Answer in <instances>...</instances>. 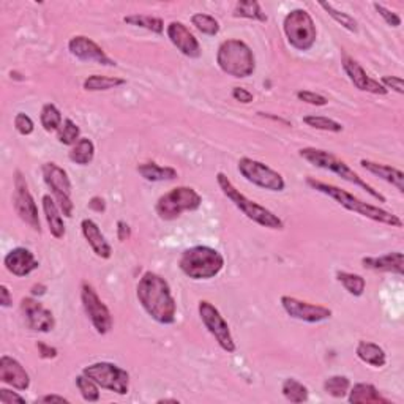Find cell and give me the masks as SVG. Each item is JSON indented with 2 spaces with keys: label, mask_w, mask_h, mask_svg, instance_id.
<instances>
[{
  "label": "cell",
  "mask_w": 404,
  "mask_h": 404,
  "mask_svg": "<svg viewBox=\"0 0 404 404\" xmlns=\"http://www.w3.org/2000/svg\"><path fill=\"white\" fill-rule=\"evenodd\" d=\"M136 296L141 306L158 324L171 325L176 322L177 305L171 286L162 275L145 272L136 286Z\"/></svg>",
  "instance_id": "cell-1"
},
{
  "label": "cell",
  "mask_w": 404,
  "mask_h": 404,
  "mask_svg": "<svg viewBox=\"0 0 404 404\" xmlns=\"http://www.w3.org/2000/svg\"><path fill=\"white\" fill-rule=\"evenodd\" d=\"M306 185L308 187H311L313 190H316L318 193H322L325 196L332 197L333 201H337L346 210L356 211V214H358L360 216L368 218V220L371 221L386 224V226H392V228H398V229L403 228V220L398 215L377 207V205L363 202L362 200H358L357 196L349 193V191L335 187V185L314 181V178H306Z\"/></svg>",
  "instance_id": "cell-2"
},
{
  "label": "cell",
  "mask_w": 404,
  "mask_h": 404,
  "mask_svg": "<svg viewBox=\"0 0 404 404\" xmlns=\"http://www.w3.org/2000/svg\"><path fill=\"white\" fill-rule=\"evenodd\" d=\"M299 155L300 158H304L305 162L316 166V168L330 171L333 172V174H337L338 177H341L343 181L349 182L352 185H357V187H360L362 190L367 191L371 197H374V200L379 201L381 204L387 201L386 196L379 193V191H377L374 187H371L368 182H365L354 169L349 168L348 163L343 162V159L338 158L337 155H333L332 152L316 149V147H305V149L299 150Z\"/></svg>",
  "instance_id": "cell-3"
},
{
  "label": "cell",
  "mask_w": 404,
  "mask_h": 404,
  "mask_svg": "<svg viewBox=\"0 0 404 404\" xmlns=\"http://www.w3.org/2000/svg\"><path fill=\"white\" fill-rule=\"evenodd\" d=\"M178 267L191 280H211L224 268V256L211 247H191L182 253Z\"/></svg>",
  "instance_id": "cell-4"
},
{
  "label": "cell",
  "mask_w": 404,
  "mask_h": 404,
  "mask_svg": "<svg viewBox=\"0 0 404 404\" xmlns=\"http://www.w3.org/2000/svg\"><path fill=\"white\" fill-rule=\"evenodd\" d=\"M216 182L218 187L223 191V195L226 196L228 200L248 218V220H252L256 224H259V226H264L267 229H275V230L285 229V221L281 220L278 215H275L272 210L266 209L264 205L248 200L245 195L240 193V190H237L234 187V183L229 181V177L226 174L218 172Z\"/></svg>",
  "instance_id": "cell-5"
},
{
  "label": "cell",
  "mask_w": 404,
  "mask_h": 404,
  "mask_svg": "<svg viewBox=\"0 0 404 404\" xmlns=\"http://www.w3.org/2000/svg\"><path fill=\"white\" fill-rule=\"evenodd\" d=\"M216 63L223 73L245 79L256 72V57L245 41L229 38L218 48Z\"/></svg>",
  "instance_id": "cell-6"
},
{
  "label": "cell",
  "mask_w": 404,
  "mask_h": 404,
  "mask_svg": "<svg viewBox=\"0 0 404 404\" xmlns=\"http://www.w3.org/2000/svg\"><path fill=\"white\" fill-rule=\"evenodd\" d=\"M202 205V196L191 187H176L159 196L155 204L157 215L164 221H172L183 211H196Z\"/></svg>",
  "instance_id": "cell-7"
},
{
  "label": "cell",
  "mask_w": 404,
  "mask_h": 404,
  "mask_svg": "<svg viewBox=\"0 0 404 404\" xmlns=\"http://www.w3.org/2000/svg\"><path fill=\"white\" fill-rule=\"evenodd\" d=\"M283 30L287 43L297 51H310L316 43V24H314L310 13L304 8L287 13L283 21Z\"/></svg>",
  "instance_id": "cell-8"
},
{
  "label": "cell",
  "mask_w": 404,
  "mask_h": 404,
  "mask_svg": "<svg viewBox=\"0 0 404 404\" xmlns=\"http://www.w3.org/2000/svg\"><path fill=\"white\" fill-rule=\"evenodd\" d=\"M41 174L44 183L48 185V188L51 190V193H53V197L56 200L57 205H59L62 215L72 218L74 210V204L72 200L73 185L68 177V172L60 168L57 163L49 162L41 166Z\"/></svg>",
  "instance_id": "cell-9"
},
{
  "label": "cell",
  "mask_w": 404,
  "mask_h": 404,
  "mask_svg": "<svg viewBox=\"0 0 404 404\" xmlns=\"http://www.w3.org/2000/svg\"><path fill=\"white\" fill-rule=\"evenodd\" d=\"M82 373L91 377L101 389L117 395L130 392V373L111 362H97L82 370Z\"/></svg>",
  "instance_id": "cell-10"
},
{
  "label": "cell",
  "mask_w": 404,
  "mask_h": 404,
  "mask_svg": "<svg viewBox=\"0 0 404 404\" xmlns=\"http://www.w3.org/2000/svg\"><path fill=\"white\" fill-rule=\"evenodd\" d=\"M237 169L242 174V177L245 178L247 182L256 185L262 190L275 191V193H281L286 188V182L283 176L280 174L272 168H268L267 164L258 162V159L243 157L239 159V164H237Z\"/></svg>",
  "instance_id": "cell-11"
},
{
  "label": "cell",
  "mask_w": 404,
  "mask_h": 404,
  "mask_svg": "<svg viewBox=\"0 0 404 404\" xmlns=\"http://www.w3.org/2000/svg\"><path fill=\"white\" fill-rule=\"evenodd\" d=\"M197 311H200V316L205 329L209 330L211 337L215 338V341L218 346L228 354H233L235 352L237 346L234 341L233 333H230L228 320L221 316V313L218 308L210 304L209 300H201L200 305H197Z\"/></svg>",
  "instance_id": "cell-12"
},
{
  "label": "cell",
  "mask_w": 404,
  "mask_h": 404,
  "mask_svg": "<svg viewBox=\"0 0 404 404\" xmlns=\"http://www.w3.org/2000/svg\"><path fill=\"white\" fill-rule=\"evenodd\" d=\"M81 302L84 306L87 318L91 319L93 329L100 335H106L112 329V314L109 311L106 304L103 302L100 296L95 291V287L84 281L81 286Z\"/></svg>",
  "instance_id": "cell-13"
},
{
  "label": "cell",
  "mask_w": 404,
  "mask_h": 404,
  "mask_svg": "<svg viewBox=\"0 0 404 404\" xmlns=\"http://www.w3.org/2000/svg\"><path fill=\"white\" fill-rule=\"evenodd\" d=\"M13 205H15V210L18 216L21 220L30 226L35 233H41V223H40V215H38V207L37 202L32 196L29 185L25 182V177L22 176L21 171L15 172V193H13Z\"/></svg>",
  "instance_id": "cell-14"
},
{
  "label": "cell",
  "mask_w": 404,
  "mask_h": 404,
  "mask_svg": "<svg viewBox=\"0 0 404 404\" xmlns=\"http://www.w3.org/2000/svg\"><path fill=\"white\" fill-rule=\"evenodd\" d=\"M281 306H283V310L287 313V316L308 324L324 322V320H329L333 314L330 308L308 304L291 296L281 297Z\"/></svg>",
  "instance_id": "cell-15"
},
{
  "label": "cell",
  "mask_w": 404,
  "mask_h": 404,
  "mask_svg": "<svg viewBox=\"0 0 404 404\" xmlns=\"http://www.w3.org/2000/svg\"><path fill=\"white\" fill-rule=\"evenodd\" d=\"M70 54L81 62H95L103 67H115L117 63L112 60L101 46H98L92 38L84 35H76L68 41Z\"/></svg>",
  "instance_id": "cell-16"
},
{
  "label": "cell",
  "mask_w": 404,
  "mask_h": 404,
  "mask_svg": "<svg viewBox=\"0 0 404 404\" xmlns=\"http://www.w3.org/2000/svg\"><path fill=\"white\" fill-rule=\"evenodd\" d=\"M21 313L30 330L41 333L54 330L56 319L53 311L43 306V304L38 302L34 297H24L21 300Z\"/></svg>",
  "instance_id": "cell-17"
},
{
  "label": "cell",
  "mask_w": 404,
  "mask_h": 404,
  "mask_svg": "<svg viewBox=\"0 0 404 404\" xmlns=\"http://www.w3.org/2000/svg\"><path fill=\"white\" fill-rule=\"evenodd\" d=\"M166 34H168L169 41L181 51L183 56L190 57V59H197L201 57V44L197 38L191 34L190 29L181 21H172L168 27H166Z\"/></svg>",
  "instance_id": "cell-18"
},
{
  "label": "cell",
  "mask_w": 404,
  "mask_h": 404,
  "mask_svg": "<svg viewBox=\"0 0 404 404\" xmlns=\"http://www.w3.org/2000/svg\"><path fill=\"white\" fill-rule=\"evenodd\" d=\"M341 63H343V68H344L346 74L349 76L351 82L358 89V91L370 92V93H374V95H387L389 93L387 89L384 87L379 81L370 78L360 63H358L356 59H352L351 56L344 54L343 59H341Z\"/></svg>",
  "instance_id": "cell-19"
},
{
  "label": "cell",
  "mask_w": 404,
  "mask_h": 404,
  "mask_svg": "<svg viewBox=\"0 0 404 404\" xmlns=\"http://www.w3.org/2000/svg\"><path fill=\"white\" fill-rule=\"evenodd\" d=\"M4 266L11 275L18 278L27 277L32 272H35L40 267V262L37 261L35 254L27 248L18 247L13 248L10 253H6L4 258Z\"/></svg>",
  "instance_id": "cell-20"
},
{
  "label": "cell",
  "mask_w": 404,
  "mask_h": 404,
  "mask_svg": "<svg viewBox=\"0 0 404 404\" xmlns=\"http://www.w3.org/2000/svg\"><path fill=\"white\" fill-rule=\"evenodd\" d=\"M0 381L16 390H29L30 376L16 358L10 356L0 357Z\"/></svg>",
  "instance_id": "cell-21"
},
{
  "label": "cell",
  "mask_w": 404,
  "mask_h": 404,
  "mask_svg": "<svg viewBox=\"0 0 404 404\" xmlns=\"http://www.w3.org/2000/svg\"><path fill=\"white\" fill-rule=\"evenodd\" d=\"M81 230L84 239L87 240L89 245L93 249V253L101 259H109L112 256V247L111 243L106 240L105 234L101 233V229L97 223L91 218H86V220L81 221Z\"/></svg>",
  "instance_id": "cell-22"
},
{
  "label": "cell",
  "mask_w": 404,
  "mask_h": 404,
  "mask_svg": "<svg viewBox=\"0 0 404 404\" xmlns=\"http://www.w3.org/2000/svg\"><path fill=\"white\" fill-rule=\"evenodd\" d=\"M362 264L368 271L386 273H404V256L401 252H392L382 256H368L362 259Z\"/></svg>",
  "instance_id": "cell-23"
},
{
  "label": "cell",
  "mask_w": 404,
  "mask_h": 404,
  "mask_svg": "<svg viewBox=\"0 0 404 404\" xmlns=\"http://www.w3.org/2000/svg\"><path fill=\"white\" fill-rule=\"evenodd\" d=\"M360 166L365 171H368L370 174L379 177L381 181L387 182L392 185V187H395L400 191V193H404V174L401 169L392 168V166H389V164L370 162V159H360Z\"/></svg>",
  "instance_id": "cell-24"
},
{
  "label": "cell",
  "mask_w": 404,
  "mask_h": 404,
  "mask_svg": "<svg viewBox=\"0 0 404 404\" xmlns=\"http://www.w3.org/2000/svg\"><path fill=\"white\" fill-rule=\"evenodd\" d=\"M41 205H43V214H44V218H46L51 235H53L54 239H63L67 229H65V223H63V218H62V211L59 209V205H57L56 200L51 195H44L41 200Z\"/></svg>",
  "instance_id": "cell-25"
},
{
  "label": "cell",
  "mask_w": 404,
  "mask_h": 404,
  "mask_svg": "<svg viewBox=\"0 0 404 404\" xmlns=\"http://www.w3.org/2000/svg\"><path fill=\"white\" fill-rule=\"evenodd\" d=\"M349 403L352 404H390V401L382 396L373 384L358 382L349 389Z\"/></svg>",
  "instance_id": "cell-26"
},
{
  "label": "cell",
  "mask_w": 404,
  "mask_h": 404,
  "mask_svg": "<svg viewBox=\"0 0 404 404\" xmlns=\"http://www.w3.org/2000/svg\"><path fill=\"white\" fill-rule=\"evenodd\" d=\"M356 354L363 363H367L373 368H382V367H386V363H387L386 351H384L381 346L376 343L358 341Z\"/></svg>",
  "instance_id": "cell-27"
},
{
  "label": "cell",
  "mask_w": 404,
  "mask_h": 404,
  "mask_svg": "<svg viewBox=\"0 0 404 404\" xmlns=\"http://www.w3.org/2000/svg\"><path fill=\"white\" fill-rule=\"evenodd\" d=\"M136 171L147 182H169L174 181L178 176L174 168H171V166H159L155 162L141 163Z\"/></svg>",
  "instance_id": "cell-28"
},
{
  "label": "cell",
  "mask_w": 404,
  "mask_h": 404,
  "mask_svg": "<svg viewBox=\"0 0 404 404\" xmlns=\"http://www.w3.org/2000/svg\"><path fill=\"white\" fill-rule=\"evenodd\" d=\"M126 84V79L117 78V76H101V74H92L84 81V91L87 92H105L111 91V89H117Z\"/></svg>",
  "instance_id": "cell-29"
},
{
  "label": "cell",
  "mask_w": 404,
  "mask_h": 404,
  "mask_svg": "<svg viewBox=\"0 0 404 404\" xmlns=\"http://www.w3.org/2000/svg\"><path fill=\"white\" fill-rule=\"evenodd\" d=\"M68 157L74 164H79V166L91 164L95 158L93 141L89 138H81L78 143L72 147V150L68 152Z\"/></svg>",
  "instance_id": "cell-30"
},
{
  "label": "cell",
  "mask_w": 404,
  "mask_h": 404,
  "mask_svg": "<svg viewBox=\"0 0 404 404\" xmlns=\"http://www.w3.org/2000/svg\"><path fill=\"white\" fill-rule=\"evenodd\" d=\"M124 22L128 25H134V27L145 29L153 34L162 35L164 32V22L162 18L150 16V15H130L124 18Z\"/></svg>",
  "instance_id": "cell-31"
},
{
  "label": "cell",
  "mask_w": 404,
  "mask_h": 404,
  "mask_svg": "<svg viewBox=\"0 0 404 404\" xmlns=\"http://www.w3.org/2000/svg\"><path fill=\"white\" fill-rule=\"evenodd\" d=\"M234 18H243V19H253L258 22H267L268 18L266 11L261 8V4L256 0H248V2H237L234 8Z\"/></svg>",
  "instance_id": "cell-32"
},
{
  "label": "cell",
  "mask_w": 404,
  "mask_h": 404,
  "mask_svg": "<svg viewBox=\"0 0 404 404\" xmlns=\"http://www.w3.org/2000/svg\"><path fill=\"white\" fill-rule=\"evenodd\" d=\"M281 393H283L287 401H291L294 404L308 401V395H310L308 387L304 386L300 381L294 379V377H287V379H285L283 386H281Z\"/></svg>",
  "instance_id": "cell-33"
},
{
  "label": "cell",
  "mask_w": 404,
  "mask_h": 404,
  "mask_svg": "<svg viewBox=\"0 0 404 404\" xmlns=\"http://www.w3.org/2000/svg\"><path fill=\"white\" fill-rule=\"evenodd\" d=\"M40 122H41V126L44 128V131H48V133L59 131L63 124L62 112L59 111V107L53 105V103H46V105L41 107Z\"/></svg>",
  "instance_id": "cell-34"
},
{
  "label": "cell",
  "mask_w": 404,
  "mask_h": 404,
  "mask_svg": "<svg viewBox=\"0 0 404 404\" xmlns=\"http://www.w3.org/2000/svg\"><path fill=\"white\" fill-rule=\"evenodd\" d=\"M337 280L343 285L344 289L348 291L351 296H354V297L363 296L365 287H367V281H365L362 275L339 271V272H337Z\"/></svg>",
  "instance_id": "cell-35"
},
{
  "label": "cell",
  "mask_w": 404,
  "mask_h": 404,
  "mask_svg": "<svg viewBox=\"0 0 404 404\" xmlns=\"http://www.w3.org/2000/svg\"><path fill=\"white\" fill-rule=\"evenodd\" d=\"M191 24H193L195 29L200 30L202 35L215 37L220 34V22L211 15H207V13H196V15L191 16Z\"/></svg>",
  "instance_id": "cell-36"
},
{
  "label": "cell",
  "mask_w": 404,
  "mask_h": 404,
  "mask_svg": "<svg viewBox=\"0 0 404 404\" xmlns=\"http://www.w3.org/2000/svg\"><path fill=\"white\" fill-rule=\"evenodd\" d=\"M320 8H324L327 11V15H329L333 21L338 22L346 30L354 32V34H357L358 32V22H357V19H354V16H351V15H348V13L335 8V6H333L332 4L322 2L320 4Z\"/></svg>",
  "instance_id": "cell-37"
},
{
  "label": "cell",
  "mask_w": 404,
  "mask_h": 404,
  "mask_svg": "<svg viewBox=\"0 0 404 404\" xmlns=\"http://www.w3.org/2000/svg\"><path fill=\"white\" fill-rule=\"evenodd\" d=\"M76 387H78L79 393L84 401L87 403H97L100 401V386L91 377L86 376L84 373L76 376Z\"/></svg>",
  "instance_id": "cell-38"
},
{
  "label": "cell",
  "mask_w": 404,
  "mask_h": 404,
  "mask_svg": "<svg viewBox=\"0 0 404 404\" xmlns=\"http://www.w3.org/2000/svg\"><path fill=\"white\" fill-rule=\"evenodd\" d=\"M304 124L306 126L316 128V130H320V131H329V133H341L344 130L339 122L329 119V117H324V115H305Z\"/></svg>",
  "instance_id": "cell-39"
},
{
  "label": "cell",
  "mask_w": 404,
  "mask_h": 404,
  "mask_svg": "<svg viewBox=\"0 0 404 404\" xmlns=\"http://www.w3.org/2000/svg\"><path fill=\"white\" fill-rule=\"evenodd\" d=\"M351 381L346 376H330L324 382V392L333 398H344L349 393Z\"/></svg>",
  "instance_id": "cell-40"
},
{
  "label": "cell",
  "mask_w": 404,
  "mask_h": 404,
  "mask_svg": "<svg viewBox=\"0 0 404 404\" xmlns=\"http://www.w3.org/2000/svg\"><path fill=\"white\" fill-rule=\"evenodd\" d=\"M57 139L63 145H74L81 139V128L74 124L72 119H65L60 126V130L57 131Z\"/></svg>",
  "instance_id": "cell-41"
},
{
  "label": "cell",
  "mask_w": 404,
  "mask_h": 404,
  "mask_svg": "<svg viewBox=\"0 0 404 404\" xmlns=\"http://www.w3.org/2000/svg\"><path fill=\"white\" fill-rule=\"evenodd\" d=\"M15 128L19 134H22V136H30L35 130V124L27 114L18 112L15 115Z\"/></svg>",
  "instance_id": "cell-42"
},
{
  "label": "cell",
  "mask_w": 404,
  "mask_h": 404,
  "mask_svg": "<svg viewBox=\"0 0 404 404\" xmlns=\"http://www.w3.org/2000/svg\"><path fill=\"white\" fill-rule=\"evenodd\" d=\"M374 6V10L379 13V16L384 19V21L387 22V25H390V27H400L401 25V18L398 13H393L392 10H389L387 6H384L381 4H373Z\"/></svg>",
  "instance_id": "cell-43"
},
{
  "label": "cell",
  "mask_w": 404,
  "mask_h": 404,
  "mask_svg": "<svg viewBox=\"0 0 404 404\" xmlns=\"http://www.w3.org/2000/svg\"><path fill=\"white\" fill-rule=\"evenodd\" d=\"M297 98L304 103H308V105L313 106H325L329 100H327L324 95L311 92V91H299L297 92Z\"/></svg>",
  "instance_id": "cell-44"
},
{
  "label": "cell",
  "mask_w": 404,
  "mask_h": 404,
  "mask_svg": "<svg viewBox=\"0 0 404 404\" xmlns=\"http://www.w3.org/2000/svg\"><path fill=\"white\" fill-rule=\"evenodd\" d=\"M381 84L387 89V91H393L398 95H404V82L400 76H382Z\"/></svg>",
  "instance_id": "cell-45"
},
{
  "label": "cell",
  "mask_w": 404,
  "mask_h": 404,
  "mask_svg": "<svg viewBox=\"0 0 404 404\" xmlns=\"http://www.w3.org/2000/svg\"><path fill=\"white\" fill-rule=\"evenodd\" d=\"M230 95H233V98L235 101L242 103V105H249V103L254 100V95L249 91H247V89H243V87H234L233 92H230Z\"/></svg>",
  "instance_id": "cell-46"
},
{
  "label": "cell",
  "mask_w": 404,
  "mask_h": 404,
  "mask_svg": "<svg viewBox=\"0 0 404 404\" xmlns=\"http://www.w3.org/2000/svg\"><path fill=\"white\" fill-rule=\"evenodd\" d=\"M0 403L11 404V403H25V398L15 392H10L6 389H0Z\"/></svg>",
  "instance_id": "cell-47"
},
{
  "label": "cell",
  "mask_w": 404,
  "mask_h": 404,
  "mask_svg": "<svg viewBox=\"0 0 404 404\" xmlns=\"http://www.w3.org/2000/svg\"><path fill=\"white\" fill-rule=\"evenodd\" d=\"M37 348H38V354H40L41 358H56L57 354H59L56 348H53V346H49L43 341L37 343Z\"/></svg>",
  "instance_id": "cell-48"
},
{
  "label": "cell",
  "mask_w": 404,
  "mask_h": 404,
  "mask_svg": "<svg viewBox=\"0 0 404 404\" xmlns=\"http://www.w3.org/2000/svg\"><path fill=\"white\" fill-rule=\"evenodd\" d=\"M117 237H119L120 242H125L131 237V229L124 220L117 221Z\"/></svg>",
  "instance_id": "cell-49"
},
{
  "label": "cell",
  "mask_w": 404,
  "mask_h": 404,
  "mask_svg": "<svg viewBox=\"0 0 404 404\" xmlns=\"http://www.w3.org/2000/svg\"><path fill=\"white\" fill-rule=\"evenodd\" d=\"M89 209L93 210V211H98V214H101V211H105L106 210V202L103 197L100 196H93L91 201H89Z\"/></svg>",
  "instance_id": "cell-50"
},
{
  "label": "cell",
  "mask_w": 404,
  "mask_h": 404,
  "mask_svg": "<svg viewBox=\"0 0 404 404\" xmlns=\"http://www.w3.org/2000/svg\"><path fill=\"white\" fill-rule=\"evenodd\" d=\"M11 304H13V299H11L10 289L6 287V285H2L0 286V305H2L4 308H8L11 306Z\"/></svg>",
  "instance_id": "cell-51"
},
{
  "label": "cell",
  "mask_w": 404,
  "mask_h": 404,
  "mask_svg": "<svg viewBox=\"0 0 404 404\" xmlns=\"http://www.w3.org/2000/svg\"><path fill=\"white\" fill-rule=\"evenodd\" d=\"M37 403H65V404H68L70 400H67L65 396H60V395H44V396H40V398L37 400Z\"/></svg>",
  "instance_id": "cell-52"
},
{
  "label": "cell",
  "mask_w": 404,
  "mask_h": 404,
  "mask_svg": "<svg viewBox=\"0 0 404 404\" xmlns=\"http://www.w3.org/2000/svg\"><path fill=\"white\" fill-rule=\"evenodd\" d=\"M30 291H32V296H34V297H37V296L40 297V296H44L48 289H46V286H44V285H35V286H32Z\"/></svg>",
  "instance_id": "cell-53"
},
{
  "label": "cell",
  "mask_w": 404,
  "mask_h": 404,
  "mask_svg": "<svg viewBox=\"0 0 404 404\" xmlns=\"http://www.w3.org/2000/svg\"><path fill=\"white\" fill-rule=\"evenodd\" d=\"M262 117H267V119H272V120H277V122H281V124H286V125H289V122L285 120V119H281V117H275V115H271V114H264V112H259Z\"/></svg>",
  "instance_id": "cell-54"
},
{
  "label": "cell",
  "mask_w": 404,
  "mask_h": 404,
  "mask_svg": "<svg viewBox=\"0 0 404 404\" xmlns=\"http://www.w3.org/2000/svg\"><path fill=\"white\" fill-rule=\"evenodd\" d=\"M157 403H174V404H178V400H176V398H163V400H158Z\"/></svg>",
  "instance_id": "cell-55"
}]
</instances>
